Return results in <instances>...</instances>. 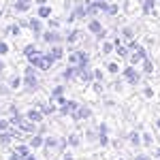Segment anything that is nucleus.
Here are the masks:
<instances>
[{
	"label": "nucleus",
	"instance_id": "nucleus-1",
	"mask_svg": "<svg viewBox=\"0 0 160 160\" xmlns=\"http://www.w3.org/2000/svg\"><path fill=\"white\" fill-rule=\"evenodd\" d=\"M37 86H38V79H37V75H34V68L28 66L26 68V88L28 90H37Z\"/></svg>",
	"mask_w": 160,
	"mask_h": 160
},
{
	"label": "nucleus",
	"instance_id": "nucleus-2",
	"mask_svg": "<svg viewBox=\"0 0 160 160\" xmlns=\"http://www.w3.org/2000/svg\"><path fill=\"white\" fill-rule=\"evenodd\" d=\"M68 62L75 64V66H81V64H88V53L83 51H77V53H71L68 56Z\"/></svg>",
	"mask_w": 160,
	"mask_h": 160
},
{
	"label": "nucleus",
	"instance_id": "nucleus-3",
	"mask_svg": "<svg viewBox=\"0 0 160 160\" xmlns=\"http://www.w3.org/2000/svg\"><path fill=\"white\" fill-rule=\"evenodd\" d=\"M135 53L130 56V62L132 64H137V62H141V60H145V51H143V47H139V45H135Z\"/></svg>",
	"mask_w": 160,
	"mask_h": 160
},
{
	"label": "nucleus",
	"instance_id": "nucleus-4",
	"mask_svg": "<svg viewBox=\"0 0 160 160\" xmlns=\"http://www.w3.org/2000/svg\"><path fill=\"white\" fill-rule=\"evenodd\" d=\"M124 75H126V79H128L130 83H137V81L141 79V77H139V73H137L135 68H130V66H128V68L124 71Z\"/></svg>",
	"mask_w": 160,
	"mask_h": 160
},
{
	"label": "nucleus",
	"instance_id": "nucleus-5",
	"mask_svg": "<svg viewBox=\"0 0 160 160\" xmlns=\"http://www.w3.org/2000/svg\"><path fill=\"white\" fill-rule=\"evenodd\" d=\"M77 107H79L77 102H64V105H62V109H60V113H62V115H68V113H75V111H77Z\"/></svg>",
	"mask_w": 160,
	"mask_h": 160
},
{
	"label": "nucleus",
	"instance_id": "nucleus-6",
	"mask_svg": "<svg viewBox=\"0 0 160 160\" xmlns=\"http://www.w3.org/2000/svg\"><path fill=\"white\" fill-rule=\"evenodd\" d=\"M90 115H92V111L88 109V107H77V111H75V118L77 120H86Z\"/></svg>",
	"mask_w": 160,
	"mask_h": 160
},
{
	"label": "nucleus",
	"instance_id": "nucleus-7",
	"mask_svg": "<svg viewBox=\"0 0 160 160\" xmlns=\"http://www.w3.org/2000/svg\"><path fill=\"white\" fill-rule=\"evenodd\" d=\"M30 122H41L43 120V115H41V111H37V109H30L28 111V115H26Z\"/></svg>",
	"mask_w": 160,
	"mask_h": 160
},
{
	"label": "nucleus",
	"instance_id": "nucleus-8",
	"mask_svg": "<svg viewBox=\"0 0 160 160\" xmlns=\"http://www.w3.org/2000/svg\"><path fill=\"white\" fill-rule=\"evenodd\" d=\"M28 7H30V0H17L15 2V11H19V13L28 11Z\"/></svg>",
	"mask_w": 160,
	"mask_h": 160
},
{
	"label": "nucleus",
	"instance_id": "nucleus-9",
	"mask_svg": "<svg viewBox=\"0 0 160 160\" xmlns=\"http://www.w3.org/2000/svg\"><path fill=\"white\" fill-rule=\"evenodd\" d=\"M90 30H92V32H96L98 37H105V30H102V26H100L98 22H90Z\"/></svg>",
	"mask_w": 160,
	"mask_h": 160
},
{
	"label": "nucleus",
	"instance_id": "nucleus-10",
	"mask_svg": "<svg viewBox=\"0 0 160 160\" xmlns=\"http://www.w3.org/2000/svg\"><path fill=\"white\" fill-rule=\"evenodd\" d=\"M45 41H47V43H58V41H60V34H58V32H47V34H45Z\"/></svg>",
	"mask_w": 160,
	"mask_h": 160
},
{
	"label": "nucleus",
	"instance_id": "nucleus-11",
	"mask_svg": "<svg viewBox=\"0 0 160 160\" xmlns=\"http://www.w3.org/2000/svg\"><path fill=\"white\" fill-rule=\"evenodd\" d=\"M38 145H43V137H32V141H30V148H38Z\"/></svg>",
	"mask_w": 160,
	"mask_h": 160
},
{
	"label": "nucleus",
	"instance_id": "nucleus-12",
	"mask_svg": "<svg viewBox=\"0 0 160 160\" xmlns=\"http://www.w3.org/2000/svg\"><path fill=\"white\" fill-rule=\"evenodd\" d=\"M75 73H77V66H73V68H66L62 77H64V79H71V77H75Z\"/></svg>",
	"mask_w": 160,
	"mask_h": 160
},
{
	"label": "nucleus",
	"instance_id": "nucleus-13",
	"mask_svg": "<svg viewBox=\"0 0 160 160\" xmlns=\"http://www.w3.org/2000/svg\"><path fill=\"white\" fill-rule=\"evenodd\" d=\"M100 143L107 145V126H100Z\"/></svg>",
	"mask_w": 160,
	"mask_h": 160
},
{
	"label": "nucleus",
	"instance_id": "nucleus-14",
	"mask_svg": "<svg viewBox=\"0 0 160 160\" xmlns=\"http://www.w3.org/2000/svg\"><path fill=\"white\" fill-rule=\"evenodd\" d=\"M15 152H17V154H19V156H22V158H26V156H28V154H30V149L26 148V145H19V148L15 149Z\"/></svg>",
	"mask_w": 160,
	"mask_h": 160
},
{
	"label": "nucleus",
	"instance_id": "nucleus-15",
	"mask_svg": "<svg viewBox=\"0 0 160 160\" xmlns=\"http://www.w3.org/2000/svg\"><path fill=\"white\" fill-rule=\"evenodd\" d=\"M49 13H51L49 7H41L38 9V17H49Z\"/></svg>",
	"mask_w": 160,
	"mask_h": 160
},
{
	"label": "nucleus",
	"instance_id": "nucleus-16",
	"mask_svg": "<svg viewBox=\"0 0 160 160\" xmlns=\"http://www.w3.org/2000/svg\"><path fill=\"white\" fill-rule=\"evenodd\" d=\"M49 53H51V58H53V60H58V58H62V49H60V47H53V49H51Z\"/></svg>",
	"mask_w": 160,
	"mask_h": 160
},
{
	"label": "nucleus",
	"instance_id": "nucleus-17",
	"mask_svg": "<svg viewBox=\"0 0 160 160\" xmlns=\"http://www.w3.org/2000/svg\"><path fill=\"white\" fill-rule=\"evenodd\" d=\"M30 28H32L34 32H41V22H38V19H32V22H30Z\"/></svg>",
	"mask_w": 160,
	"mask_h": 160
},
{
	"label": "nucleus",
	"instance_id": "nucleus-18",
	"mask_svg": "<svg viewBox=\"0 0 160 160\" xmlns=\"http://www.w3.org/2000/svg\"><path fill=\"white\" fill-rule=\"evenodd\" d=\"M7 32H9V34H19V26H9V30H7Z\"/></svg>",
	"mask_w": 160,
	"mask_h": 160
},
{
	"label": "nucleus",
	"instance_id": "nucleus-19",
	"mask_svg": "<svg viewBox=\"0 0 160 160\" xmlns=\"http://www.w3.org/2000/svg\"><path fill=\"white\" fill-rule=\"evenodd\" d=\"M4 130H9V122L7 120H0V132H4Z\"/></svg>",
	"mask_w": 160,
	"mask_h": 160
},
{
	"label": "nucleus",
	"instance_id": "nucleus-20",
	"mask_svg": "<svg viewBox=\"0 0 160 160\" xmlns=\"http://www.w3.org/2000/svg\"><path fill=\"white\" fill-rule=\"evenodd\" d=\"M7 51H9V47H7V43H4V41H0V56H4Z\"/></svg>",
	"mask_w": 160,
	"mask_h": 160
},
{
	"label": "nucleus",
	"instance_id": "nucleus-21",
	"mask_svg": "<svg viewBox=\"0 0 160 160\" xmlns=\"http://www.w3.org/2000/svg\"><path fill=\"white\" fill-rule=\"evenodd\" d=\"M19 83H22V81H19V77H13V79H11V88H13V90H15V88H19Z\"/></svg>",
	"mask_w": 160,
	"mask_h": 160
},
{
	"label": "nucleus",
	"instance_id": "nucleus-22",
	"mask_svg": "<svg viewBox=\"0 0 160 160\" xmlns=\"http://www.w3.org/2000/svg\"><path fill=\"white\" fill-rule=\"evenodd\" d=\"M45 145H47V148H56L58 143H56V139H47V141H45Z\"/></svg>",
	"mask_w": 160,
	"mask_h": 160
},
{
	"label": "nucleus",
	"instance_id": "nucleus-23",
	"mask_svg": "<svg viewBox=\"0 0 160 160\" xmlns=\"http://www.w3.org/2000/svg\"><path fill=\"white\" fill-rule=\"evenodd\" d=\"M152 7H154V0H148V2H145V13L152 11Z\"/></svg>",
	"mask_w": 160,
	"mask_h": 160
},
{
	"label": "nucleus",
	"instance_id": "nucleus-24",
	"mask_svg": "<svg viewBox=\"0 0 160 160\" xmlns=\"http://www.w3.org/2000/svg\"><path fill=\"white\" fill-rule=\"evenodd\" d=\"M122 32H124V37H128V38L132 37V30H130V28H124Z\"/></svg>",
	"mask_w": 160,
	"mask_h": 160
},
{
	"label": "nucleus",
	"instance_id": "nucleus-25",
	"mask_svg": "<svg viewBox=\"0 0 160 160\" xmlns=\"http://www.w3.org/2000/svg\"><path fill=\"white\" fill-rule=\"evenodd\" d=\"M102 51L109 53V51H111V43H105V45H102Z\"/></svg>",
	"mask_w": 160,
	"mask_h": 160
},
{
	"label": "nucleus",
	"instance_id": "nucleus-26",
	"mask_svg": "<svg viewBox=\"0 0 160 160\" xmlns=\"http://www.w3.org/2000/svg\"><path fill=\"white\" fill-rule=\"evenodd\" d=\"M115 51H118V53H120V56H126V49H124L122 45H118V49H115Z\"/></svg>",
	"mask_w": 160,
	"mask_h": 160
},
{
	"label": "nucleus",
	"instance_id": "nucleus-27",
	"mask_svg": "<svg viewBox=\"0 0 160 160\" xmlns=\"http://www.w3.org/2000/svg\"><path fill=\"white\" fill-rule=\"evenodd\" d=\"M130 141H132L135 145H139V141H141V139H139V135H132V139H130Z\"/></svg>",
	"mask_w": 160,
	"mask_h": 160
},
{
	"label": "nucleus",
	"instance_id": "nucleus-28",
	"mask_svg": "<svg viewBox=\"0 0 160 160\" xmlns=\"http://www.w3.org/2000/svg\"><path fill=\"white\" fill-rule=\"evenodd\" d=\"M109 71L111 73H118V64H109Z\"/></svg>",
	"mask_w": 160,
	"mask_h": 160
},
{
	"label": "nucleus",
	"instance_id": "nucleus-29",
	"mask_svg": "<svg viewBox=\"0 0 160 160\" xmlns=\"http://www.w3.org/2000/svg\"><path fill=\"white\" fill-rule=\"evenodd\" d=\"M24 160H37V158H34V156H30V154H28V156H26Z\"/></svg>",
	"mask_w": 160,
	"mask_h": 160
},
{
	"label": "nucleus",
	"instance_id": "nucleus-30",
	"mask_svg": "<svg viewBox=\"0 0 160 160\" xmlns=\"http://www.w3.org/2000/svg\"><path fill=\"white\" fill-rule=\"evenodd\" d=\"M137 160H149L148 156H137Z\"/></svg>",
	"mask_w": 160,
	"mask_h": 160
},
{
	"label": "nucleus",
	"instance_id": "nucleus-31",
	"mask_svg": "<svg viewBox=\"0 0 160 160\" xmlns=\"http://www.w3.org/2000/svg\"><path fill=\"white\" fill-rule=\"evenodd\" d=\"M2 68H4V62H2V60H0V71H2Z\"/></svg>",
	"mask_w": 160,
	"mask_h": 160
},
{
	"label": "nucleus",
	"instance_id": "nucleus-32",
	"mask_svg": "<svg viewBox=\"0 0 160 160\" xmlns=\"http://www.w3.org/2000/svg\"><path fill=\"white\" fill-rule=\"evenodd\" d=\"M154 156H156V158H160V149H158V152H156V154H154Z\"/></svg>",
	"mask_w": 160,
	"mask_h": 160
},
{
	"label": "nucleus",
	"instance_id": "nucleus-33",
	"mask_svg": "<svg viewBox=\"0 0 160 160\" xmlns=\"http://www.w3.org/2000/svg\"><path fill=\"white\" fill-rule=\"evenodd\" d=\"M38 4H45V0H38Z\"/></svg>",
	"mask_w": 160,
	"mask_h": 160
},
{
	"label": "nucleus",
	"instance_id": "nucleus-34",
	"mask_svg": "<svg viewBox=\"0 0 160 160\" xmlns=\"http://www.w3.org/2000/svg\"><path fill=\"white\" fill-rule=\"evenodd\" d=\"M0 17H2V13H0Z\"/></svg>",
	"mask_w": 160,
	"mask_h": 160
}]
</instances>
